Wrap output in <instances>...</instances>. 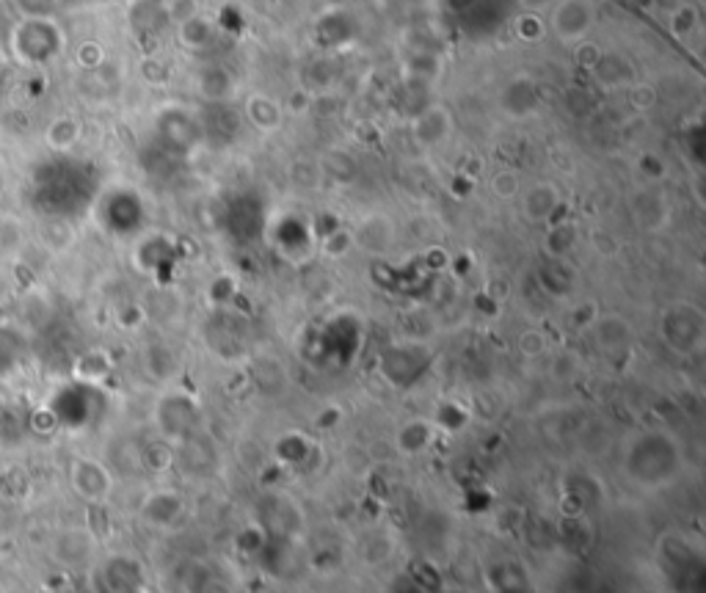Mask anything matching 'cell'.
<instances>
[{
	"label": "cell",
	"instance_id": "obj_1",
	"mask_svg": "<svg viewBox=\"0 0 706 593\" xmlns=\"http://www.w3.org/2000/svg\"><path fill=\"white\" fill-rule=\"evenodd\" d=\"M12 47L23 61H45L58 50L56 25L45 17H28L12 31Z\"/></svg>",
	"mask_w": 706,
	"mask_h": 593
},
{
	"label": "cell",
	"instance_id": "obj_2",
	"mask_svg": "<svg viewBox=\"0 0 706 593\" xmlns=\"http://www.w3.org/2000/svg\"><path fill=\"white\" fill-rule=\"evenodd\" d=\"M591 25L593 6L588 0H563L552 17V28L563 42H580L591 31Z\"/></svg>",
	"mask_w": 706,
	"mask_h": 593
},
{
	"label": "cell",
	"instance_id": "obj_3",
	"mask_svg": "<svg viewBox=\"0 0 706 593\" xmlns=\"http://www.w3.org/2000/svg\"><path fill=\"white\" fill-rule=\"evenodd\" d=\"M353 246H359L362 251L370 254H387L395 243V224L381 213H373L359 221V227L351 232Z\"/></svg>",
	"mask_w": 706,
	"mask_h": 593
},
{
	"label": "cell",
	"instance_id": "obj_4",
	"mask_svg": "<svg viewBox=\"0 0 706 593\" xmlns=\"http://www.w3.org/2000/svg\"><path fill=\"white\" fill-rule=\"evenodd\" d=\"M72 486L89 502H103L105 494L111 491V478L97 461H78L72 469Z\"/></svg>",
	"mask_w": 706,
	"mask_h": 593
},
{
	"label": "cell",
	"instance_id": "obj_5",
	"mask_svg": "<svg viewBox=\"0 0 706 593\" xmlns=\"http://www.w3.org/2000/svg\"><path fill=\"white\" fill-rule=\"evenodd\" d=\"M558 188L549 183L533 185L527 196H524V216L533 218V221H544L549 218V213L558 207Z\"/></svg>",
	"mask_w": 706,
	"mask_h": 593
},
{
	"label": "cell",
	"instance_id": "obj_6",
	"mask_svg": "<svg viewBox=\"0 0 706 593\" xmlns=\"http://www.w3.org/2000/svg\"><path fill=\"white\" fill-rule=\"evenodd\" d=\"M249 116L251 122L260 127V130H276L279 122H282V108H279L271 97L254 94L249 100Z\"/></svg>",
	"mask_w": 706,
	"mask_h": 593
},
{
	"label": "cell",
	"instance_id": "obj_7",
	"mask_svg": "<svg viewBox=\"0 0 706 593\" xmlns=\"http://www.w3.org/2000/svg\"><path fill=\"white\" fill-rule=\"evenodd\" d=\"M78 136H80L78 122H75V119H67V116L56 119V122L50 125V130H47V141H50L56 149H69L75 141H78Z\"/></svg>",
	"mask_w": 706,
	"mask_h": 593
},
{
	"label": "cell",
	"instance_id": "obj_8",
	"mask_svg": "<svg viewBox=\"0 0 706 593\" xmlns=\"http://www.w3.org/2000/svg\"><path fill=\"white\" fill-rule=\"evenodd\" d=\"M491 191L500 196V199H513V196L522 191V180L511 169H502V172L491 177Z\"/></svg>",
	"mask_w": 706,
	"mask_h": 593
},
{
	"label": "cell",
	"instance_id": "obj_9",
	"mask_svg": "<svg viewBox=\"0 0 706 593\" xmlns=\"http://www.w3.org/2000/svg\"><path fill=\"white\" fill-rule=\"evenodd\" d=\"M695 25H698V12H695V6H682V9H676L671 17V31L676 36H687L690 31H693Z\"/></svg>",
	"mask_w": 706,
	"mask_h": 593
},
{
	"label": "cell",
	"instance_id": "obj_10",
	"mask_svg": "<svg viewBox=\"0 0 706 593\" xmlns=\"http://www.w3.org/2000/svg\"><path fill=\"white\" fill-rule=\"evenodd\" d=\"M519 348H522L524 356H541L547 351V337L536 329L524 331L522 337H519Z\"/></svg>",
	"mask_w": 706,
	"mask_h": 593
},
{
	"label": "cell",
	"instance_id": "obj_11",
	"mask_svg": "<svg viewBox=\"0 0 706 593\" xmlns=\"http://www.w3.org/2000/svg\"><path fill=\"white\" fill-rule=\"evenodd\" d=\"M629 97H632V105H635L638 111H649V108H654V103H657V92H654V86H649V83H638Z\"/></svg>",
	"mask_w": 706,
	"mask_h": 593
},
{
	"label": "cell",
	"instance_id": "obj_12",
	"mask_svg": "<svg viewBox=\"0 0 706 593\" xmlns=\"http://www.w3.org/2000/svg\"><path fill=\"white\" fill-rule=\"evenodd\" d=\"M519 34H522L524 39H538V36H544V25H541V20L533 17V14H524L522 20H519Z\"/></svg>",
	"mask_w": 706,
	"mask_h": 593
},
{
	"label": "cell",
	"instance_id": "obj_13",
	"mask_svg": "<svg viewBox=\"0 0 706 593\" xmlns=\"http://www.w3.org/2000/svg\"><path fill=\"white\" fill-rule=\"evenodd\" d=\"M351 246H353V238L348 235V232H337L334 238L326 240V251H329L331 257H340V254H345Z\"/></svg>",
	"mask_w": 706,
	"mask_h": 593
},
{
	"label": "cell",
	"instance_id": "obj_14",
	"mask_svg": "<svg viewBox=\"0 0 706 593\" xmlns=\"http://www.w3.org/2000/svg\"><path fill=\"white\" fill-rule=\"evenodd\" d=\"M307 105H309V97L307 92H301V89H296V92L287 97V111H293V114H301Z\"/></svg>",
	"mask_w": 706,
	"mask_h": 593
}]
</instances>
